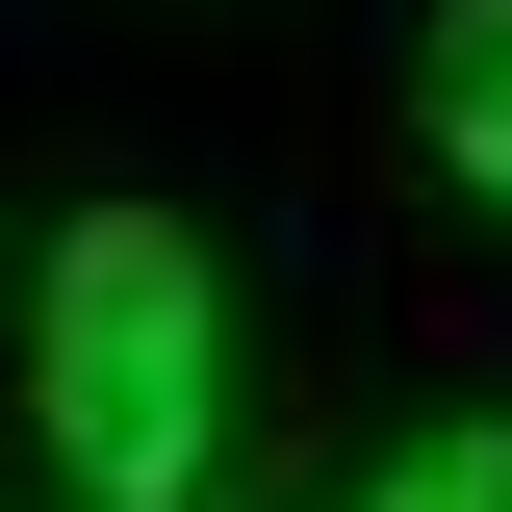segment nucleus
<instances>
[{
  "label": "nucleus",
  "mask_w": 512,
  "mask_h": 512,
  "mask_svg": "<svg viewBox=\"0 0 512 512\" xmlns=\"http://www.w3.org/2000/svg\"><path fill=\"white\" fill-rule=\"evenodd\" d=\"M359 512H512V410H436V436L384 461V487H359Z\"/></svg>",
  "instance_id": "3"
},
{
  "label": "nucleus",
  "mask_w": 512,
  "mask_h": 512,
  "mask_svg": "<svg viewBox=\"0 0 512 512\" xmlns=\"http://www.w3.org/2000/svg\"><path fill=\"white\" fill-rule=\"evenodd\" d=\"M26 410H52L77 512H180V487H205V410H231L205 231H154V205H77V231H52V308H26Z\"/></svg>",
  "instance_id": "1"
},
{
  "label": "nucleus",
  "mask_w": 512,
  "mask_h": 512,
  "mask_svg": "<svg viewBox=\"0 0 512 512\" xmlns=\"http://www.w3.org/2000/svg\"><path fill=\"white\" fill-rule=\"evenodd\" d=\"M410 128H436V180L512 205V0H436V52H410Z\"/></svg>",
  "instance_id": "2"
}]
</instances>
